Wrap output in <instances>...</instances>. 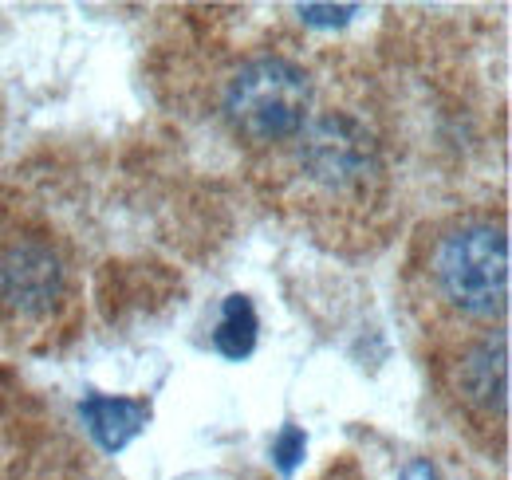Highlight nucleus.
<instances>
[{
	"mask_svg": "<svg viewBox=\"0 0 512 480\" xmlns=\"http://www.w3.org/2000/svg\"><path fill=\"white\" fill-rule=\"evenodd\" d=\"M355 12H359V4H300L304 24H316V28H339Z\"/></svg>",
	"mask_w": 512,
	"mask_h": 480,
	"instance_id": "1a4fd4ad",
	"label": "nucleus"
},
{
	"mask_svg": "<svg viewBox=\"0 0 512 480\" xmlns=\"http://www.w3.org/2000/svg\"><path fill=\"white\" fill-rule=\"evenodd\" d=\"M461 390L473 406L505 410V402H509V343H505V335L485 339L481 347L469 351V359L461 362Z\"/></svg>",
	"mask_w": 512,
	"mask_h": 480,
	"instance_id": "39448f33",
	"label": "nucleus"
},
{
	"mask_svg": "<svg viewBox=\"0 0 512 480\" xmlns=\"http://www.w3.org/2000/svg\"><path fill=\"white\" fill-rule=\"evenodd\" d=\"M402 480H442V473H438L430 461H410L406 473H402Z\"/></svg>",
	"mask_w": 512,
	"mask_h": 480,
	"instance_id": "9d476101",
	"label": "nucleus"
},
{
	"mask_svg": "<svg viewBox=\"0 0 512 480\" xmlns=\"http://www.w3.org/2000/svg\"><path fill=\"white\" fill-rule=\"evenodd\" d=\"M434 280L457 311L501 315L509 303V237L497 225H461L434 256Z\"/></svg>",
	"mask_w": 512,
	"mask_h": 480,
	"instance_id": "f03ea898",
	"label": "nucleus"
},
{
	"mask_svg": "<svg viewBox=\"0 0 512 480\" xmlns=\"http://www.w3.org/2000/svg\"><path fill=\"white\" fill-rule=\"evenodd\" d=\"M308 103L312 83L304 67L280 56L245 63L225 91V115L233 130L253 142H280L300 134V126L308 122Z\"/></svg>",
	"mask_w": 512,
	"mask_h": 480,
	"instance_id": "f257e3e1",
	"label": "nucleus"
},
{
	"mask_svg": "<svg viewBox=\"0 0 512 480\" xmlns=\"http://www.w3.org/2000/svg\"><path fill=\"white\" fill-rule=\"evenodd\" d=\"M79 414L87 421L91 437L99 441V449L119 453L146 429L150 406L146 402H130V398H107V394H87Z\"/></svg>",
	"mask_w": 512,
	"mask_h": 480,
	"instance_id": "423d86ee",
	"label": "nucleus"
},
{
	"mask_svg": "<svg viewBox=\"0 0 512 480\" xmlns=\"http://www.w3.org/2000/svg\"><path fill=\"white\" fill-rule=\"evenodd\" d=\"M296 166L327 197H355L379 178V146L351 115H320L300 126Z\"/></svg>",
	"mask_w": 512,
	"mask_h": 480,
	"instance_id": "7ed1b4c3",
	"label": "nucleus"
},
{
	"mask_svg": "<svg viewBox=\"0 0 512 480\" xmlns=\"http://www.w3.org/2000/svg\"><path fill=\"white\" fill-rule=\"evenodd\" d=\"M64 292L60 256L40 240H16L0 260V296L20 315H44Z\"/></svg>",
	"mask_w": 512,
	"mask_h": 480,
	"instance_id": "20e7f679",
	"label": "nucleus"
},
{
	"mask_svg": "<svg viewBox=\"0 0 512 480\" xmlns=\"http://www.w3.org/2000/svg\"><path fill=\"white\" fill-rule=\"evenodd\" d=\"M304 453H308L304 429H300V425H284V429L276 433V441H272V461H276V469H280L284 477H292V473L300 469Z\"/></svg>",
	"mask_w": 512,
	"mask_h": 480,
	"instance_id": "6e6552de",
	"label": "nucleus"
},
{
	"mask_svg": "<svg viewBox=\"0 0 512 480\" xmlns=\"http://www.w3.org/2000/svg\"><path fill=\"white\" fill-rule=\"evenodd\" d=\"M256 331H260V323H256L253 300L249 296H229L221 307V323L213 331V347L225 359L241 362L256 351Z\"/></svg>",
	"mask_w": 512,
	"mask_h": 480,
	"instance_id": "0eeeda50",
	"label": "nucleus"
}]
</instances>
